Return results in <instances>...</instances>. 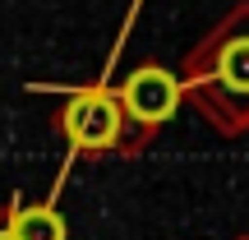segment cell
Masks as SVG:
<instances>
[{
    "label": "cell",
    "instance_id": "obj_1",
    "mask_svg": "<svg viewBox=\"0 0 249 240\" xmlns=\"http://www.w3.org/2000/svg\"><path fill=\"white\" fill-rule=\"evenodd\" d=\"M120 120H124V107L111 92H83L65 111V134L74 148H111L120 139Z\"/></svg>",
    "mask_w": 249,
    "mask_h": 240
},
{
    "label": "cell",
    "instance_id": "obj_2",
    "mask_svg": "<svg viewBox=\"0 0 249 240\" xmlns=\"http://www.w3.org/2000/svg\"><path fill=\"white\" fill-rule=\"evenodd\" d=\"M120 107L139 125H161L180 107V83L166 70H157V65H143V70H134L120 83Z\"/></svg>",
    "mask_w": 249,
    "mask_h": 240
},
{
    "label": "cell",
    "instance_id": "obj_3",
    "mask_svg": "<svg viewBox=\"0 0 249 240\" xmlns=\"http://www.w3.org/2000/svg\"><path fill=\"white\" fill-rule=\"evenodd\" d=\"M9 231L18 240H65V222L55 208H14Z\"/></svg>",
    "mask_w": 249,
    "mask_h": 240
},
{
    "label": "cell",
    "instance_id": "obj_4",
    "mask_svg": "<svg viewBox=\"0 0 249 240\" xmlns=\"http://www.w3.org/2000/svg\"><path fill=\"white\" fill-rule=\"evenodd\" d=\"M222 79L231 83V88L249 92V42L231 46V55H226V60H222Z\"/></svg>",
    "mask_w": 249,
    "mask_h": 240
},
{
    "label": "cell",
    "instance_id": "obj_5",
    "mask_svg": "<svg viewBox=\"0 0 249 240\" xmlns=\"http://www.w3.org/2000/svg\"><path fill=\"white\" fill-rule=\"evenodd\" d=\"M0 240H18L14 231H9V226H0Z\"/></svg>",
    "mask_w": 249,
    "mask_h": 240
}]
</instances>
